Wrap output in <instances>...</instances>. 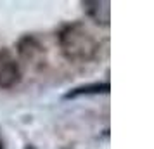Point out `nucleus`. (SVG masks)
I'll use <instances>...</instances> for the list:
<instances>
[{"instance_id":"nucleus-2","label":"nucleus","mask_w":154,"mask_h":149,"mask_svg":"<svg viewBox=\"0 0 154 149\" xmlns=\"http://www.w3.org/2000/svg\"><path fill=\"white\" fill-rule=\"evenodd\" d=\"M21 66L9 49H0V88H12L21 82Z\"/></svg>"},{"instance_id":"nucleus-6","label":"nucleus","mask_w":154,"mask_h":149,"mask_svg":"<svg viewBox=\"0 0 154 149\" xmlns=\"http://www.w3.org/2000/svg\"><path fill=\"white\" fill-rule=\"evenodd\" d=\"M24 149H36V147H35V146H31V144H28V146H26Z\"/></svg>"},{"instance_id":"nucleus-3","label":"nucleus","mask_w":154,"mask_h":149,"mask_svg":"<svg viewBox=\"0 0 154 149\" xmlns=\"http://www.w3.org/2000/svg\"><path fill=\"white\" fill-rule=\"evenodd\" d=\"M45 47L33 35H24L17 42V54L26 64L43 66L45 64Z\"/></svg>"},{"instance_id":"nucleus-5","label":"nucleus","mask_w":154,"mask_h":149,"mask_svg":"<svg viewBox=\"0 0 154 149\" xmlns=\"http://www.w3.org/2000/svg\"><path fill=\"white\" fill-rule=\"evenodd\" d=\"M111 85L109 82H94V83H87V85H78L71 88L69 92L64 94V99H75L80 95H99V94H109Z\"/></svg>"},{"instance_id":"nucleus-1","label":"nucleus","mask_w":154,"mask_h":149,"mask_svg":"<svg viewBox=\"0 0 154 149\" xmlns=\"http://www.w3.org/2000/svg\"><path fill=\"white\" fill-rule=\"evenodd\" d=\"M57 43L63 56L69 63H88L97 57L99 52V42L82 21L64 24L57 33Z\"/></svg>"},{"instance_id":"nucleus-4","label":"nucleus","mask_w":154,"mask_h":149,"mask_svg":"<svg viewBox=\"0 0 154 149\" xmlns=\"http://www.w3.org/2000/svg\"><path fill=\"white\" fill-rule=\"evenodd\" d=\"M82 7H83L85 14L95 24L104 26V28L109 26V23H111V2H107V0H85V2H82Z\"/></svg>"}]
</instances>
